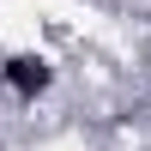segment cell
<instances>
[{
  "label": "cell",
  "mask_w": 151,
  "mask_h": 151,
  "mask_svg": "<svg viewBox=\"0 0 151 151\" xmlns=\"http://www.w3.org/2000/svg\"><path fill=\"white\" fill-rule=\"evenodd\" d=\"M0 79H6V91L18 97V103H36V97H42L48 85H55V67H48L42 55H6Z\"/></svg>",
  "instance_id": "1"
}]
</instances>
